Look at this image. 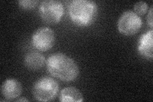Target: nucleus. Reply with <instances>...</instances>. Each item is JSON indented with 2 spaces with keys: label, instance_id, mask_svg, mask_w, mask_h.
Wrapping results in <instances>:
<instances>
[{
  "label": "nucleus",
  "instance_id": "obj_1",
  "mask_svg": "<svg viewBox=\"0 0 153 102\" xmlns=\"http://www.w3.org/2000/svg\"><path fill=\"white\" fill-rule=\"evenodd\" d=\"M47 69L49 74L61 80H74L79 75V68L70 57L61 52L54 53L46 61Z\"/></svg>",
  "mask_w": 153,
  "mask_h": 102
},
{
  "label": "nucleus",
  "instance_id": "obj_10",
  "mask_svg": "<svg viewBox=\"0 0 153 102\" xmlns=\"http://www.w3.org/2000/svg\"><path fill=\"white\" fill-rule=\"evenodd\" d=\"M59 101L62 102H81L84 101V97L82 93L76 87H66L60 92Z\"/></svg>",
  "mask_w": 153,
  "mask_h": 102
},
{
  "label": "nucleus",
  "instance_id": "obj_5",
  "mask_svg": "<svg viewBox=\"0 0 153 102\" xmlns=\"http://www.w3.org/2000/svg\"><path fill=\"white\" fill-rule=\"evenodd\" d=\"M142 26L141 17L132 10L124 12L117 22L119 31L126 36L135 35L140 30Z\"/></svg>",
  "mask_w": 153,
  "mask_h": 102
},
{
  "label": "nucleus",
  "instance_id": "obj_4",
  "mask_svg": "<svg viewBox=\"0 0 153 102\" xmlns=\"http://www.w3.org/2000/svg\"><path fill=\"white\" fill-rule=\"evenodd\" d=\"M38 12L40 17L48 24L59 22L64 14L63 4L57 0H45L41 2Z\"/></svg>",
  "mask_w": 153,
  "mask_h": 102
},
{
  "label": "nucleus",
  "instance_id": "obj_14",
  "mask_svg": "<svg viewBox=\"0 0 153 102\" xmlns=\"http://www.w3.org/2000/svg\"><path fill=\"white\" fill-rule=\"evenodd\" d=\"M16 101H28L29 100L25 98H20V99H18V100H16Z\"/></svg>",
  "mask_w": 153,
  "mask_h": 102
},
{
  "label": "nucleus",
  "instance_id": "obj_6",
  "mask_svg": "<svg viewBox=\"0 0 153 102\" xmlns=\"http://www.w3.org/2000/svg\"><path fill=\"white\" fill-rule=\"evenodd\" d=\"M55 34L49 27H41L35 31L32 35V43L36 49L47 51L53 47Z\"/></svg>",
  "mask_w": 153,
  "mask_h": 102
},
{
  "label": "nucleus",
  "instance_id": "obj_8",
  "mask_svg": "<svg viewBox=\"0 0 153 102\" xmlns=\"http://www.w3.org/2000/svg\"><path fill=\"white\" fill-rule=\"evenodd\" d=\"M153 30L151 29L142 34L138 39L137 50L139 54L147 60L153 58Z\"/></svg>",
  "mask_w": 153,
  "mask_h": 102
},
{
  "label": "nucleus",
  "instance_id": "obj_11",
  "mask_svg": "<svg viewBox=\"0 0 153 102\" xmlns=\"http://www.w3.org/2000/svg\"><path fill=\"white\" fill-rule=\"evenodd\" d=\"M134 12L138 16H143L148 10V4L146 1H140L137 2L134 5Z\"/></svg>",
  "mask_w": 153,
  "mask_h": 102
},
{
  "label": "nucleus",
  "instance_id": "obj_13",
  "mask_svg": "<svg viewBox=\"0 0 153 102\" xmlns=\"http://www.w3.org/2000/svg\"><path fill=\"white\" fill-rule=\"evenodd\" d=\"M152 9L153 7L152 5L150 7L149 12H148V14L147 16V23L149 25L151 29L153 28V17H152Z\"/></svg>",
  "mask_w": 153,
  "mask_h": 102
},
{
  "label": "nucleus",
  "instance_id": "obj_2",
  "mask_svg": "<svg viewBox=\"0 0 153 102\" xmlns=\"http://www.w3.org/2000/svg\"><path fill=\"white\" fill-rule=\"evenodd\" d=\"M98 5L91 0H74L69 5V16L72 22L79 26H88L97 17Z\"/></svg>",
  "mask_w": 153,
  "mask_h": 102
},
{
  "label": "nucleus",
  "instance_id": "obj_9",
  "mask_svg": "<svg viewBox=\"0 0 153 102\" xmlns=\"http://www.w3.org/2000/svg\"><path fill=\"white\" fill-rule=\"evenodd\" d=\"M24 63L28 69L37 70L42 68L45 65L46 61L44 55L40 52L31 51L25 55Z\"/></svg>",
  "mask_w": 153,
  "mask_h": 102
},
{
  "label": "nucleus",
  "instance_id": "obj_7",
  "mask_svg": "<svg viewBox=\"0 0 153 102\" xmlns=\"http://www.w3.org/2000/svg\"><path fill=\"white\" fill-rule=\"evenodd\" d=\"M2 96L8 101L13 100L21 96L22 86L21 82L15 79H8L3 82L1 87Z\"/></svg>",
  "mask_w": 153,
  "mask_h": 102
},
{
  "label": "nucleus",
  "instance_id": "obj_12",
  "mask_svg": "<svg viewBox=\"0 0 153 102\" xmlns=\"http://www.w3.org/2000/svg\"><path fill=\"white\" fill-rule=\"evenodd\" d=\"M38 0H19L18 1L19 6L22 9L31 10L34 8L38 3Z\"/></svg>",
  "mask_w": 153,
  "mask_h": 102
},
{
  "label": "nucleus",
  "instance_id": "obj_3",
  "mask_svg": "<svg viewBox=\"0 0 153 102\" xmlns=\"http://www.w3.org/2000/svg\"><path fill=\"white\" fill-rule=\"evenodd\" d=\"M59 84L50 77H44L38 79L32 88L34 98L40 101L53 100L59 91Z\"/></svg>",
  "mask_w": 153,
  "mask_h": 102
}]
</instances>
